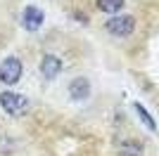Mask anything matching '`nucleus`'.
Listing matches in <instances>:
<instances>
[{"instance_id": "obj_1", "label": "nucleus", "mask_w": 159, "mask_h": 156, "mask_svg": "<svg viewBox=\"0 0 159 156\" xmlns=\"http://www.w3.org/2000/svg\"><path fill=\"white\" fill-rule=\"evenodd\" d=\"M0 106H2V111L10 114V116H24L31 104H29V99L24 97V95H17V92L5 90L2 95H0Z\"/></svg>"}, {"instance_id": "obj_2", "label": "nucleus", "mask_w": 159, "mask_h": 156, "mask_svg": "<svg viewBox=\"0 0 159 156\" xmlns=\"http://www.w3.org/2000/svg\"><path fill=\"white\" fill-rule=\"evenodd\" d=\"M21 78V62L17 57H5L0 62V80L5 85H14Z\"/></svg>"}, {"instance_id": "obj_3", "label": "nucleus", "mask_w": 159, "mask_h": 156, "mask_svg": "<svg viewBox=\"0 0 159 156\" xmlns=\"http://www.w3.org/2000/svg\"><path fill=\"white\" fill-rule=\"evenodd\" d=\"M105 28L112 33V36L124 38V36H131V33H133V28H135V19L128 17V14H119V17H112V19L107 21Z\"/></svg>"}, {"instance_id": "obj_4", "label": "nucleus", "mask_w": 159, "mask_h": 156, "mask_svg": "<svg viewBox=\"0 0 159 156\" xmlns=\"http://www.w3.org/2000/svg\"><path fill=\"white\" fill-rule=\"evenodd\" d=\"M60 71H62L60 57H55V54H45V57H43V62H40V73H43V78L52 80Z\"/></svg>"}, {"instance_id": "obj_5", "label": "nucleus", "mask_w": 159, "mask_h": 156, "mask_svg": "<svg viewBox=\"0 0 159 156\" xmlns=\"http://www.w3.org/2000/svg\"><path fill=\"white\" fill-rule=\"evenodd\" d=\"M40 24H43V12L33 5L26 7L24 10V26H26V31H38Z\"/></svg>"}, {"instance_id": "obj_6", "label": "nucleus", "mask_w": 159, "mask_h": 156, "mask_svg": "<svg viewBox=\"0 0 159 156\" xmlns=\"http://www.w3.org/2000/svg\"><path fill=\"white\" fill-rule=\"evenodd\" d=\"M69 95L74 99H86L90 95V83H88L86 78H74L71 85H69Z\"/></svg>"}, {"instance_id": "obj_7", "label": "nucleus", "mask_w": 159, "mask_h": 156, "mask_svg": "<svg viewBox=\"0 0 159 156\" xmlns=\"http://www.w3.org/2000/svg\"><path fill=\"white\" fill-rule=\"evenodd\" d=\"M121 7H124V0H98V10L100 12H107V14L119 12Z\"/></svg>"}, {"instance_id": "obj_8", "label": "nucleus", "mask_w": 159, "mask_h": 156, "mask_svg": "<svg viewBox=\"0 0 159 156\" xmlns=\"http://www.w3.org/2000/svg\"><path fill=\"white\" fill-rule=\"evenodd\" d=\"M133 106H135V111H138V116L143 118V123H145L147 128H150V130H152V132H154V130H157V125H154V118H152V116H150V114H147V111H145V106H143V104H140V102H135V104H133Z\"/></svg>"}, {"instance_id": "obj_9", "label": "nucleus", "mask_w": 159, "mask_h": 156, "mask_svg": "<svg viewBox=\"0 0 159 156\" xmlns=\"http://www.w3.org/2000/svg\"><path fill=\"white\" fill-rule=\"evenodd\" d=\"M121 156H140V147H138V144H133V147H124Z\"/></svg>"}]
</instances>
